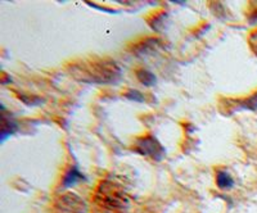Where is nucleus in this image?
Segmentation results:
<instances>
[{
    "label": "nucleus",
    "mask_w": 257,
    "mask_h": 213,
    "mask_svg": "<svg viewBox=\"0 0 257 213\" xmlns=\"http://www.w3.org/2000/svg\"><path fill=\"white\" fill-rule=\"evenodd\" d=\"M71 75L76 80L86 84L109 85L120 80L121 68L111 59H95L80 62L71 66Z\"/></svg>",
    "instance_id": "nucleus-1"
},
{
    "label": "nucleus",
    "mask_w": 257,
    "mask_h": 213,
    "mask_svg": "<svg viewBox=\"0 0 257 213\" xmlns=\"http://www.w3.org/2000/svg\"><path fill=\"white\" fill-rule=\"evenodd\" d=\"M95 204L104 210L117 212L127 207L128 199L120 185L111 181H102L95 191Z\"/></svg>",
    "instance_id": "nucleus-2"
},
{
    "label": "nucleus",
    "mask_w": 257,
    "mask_h": 213,
    "mask_svg": "<svg viewBox=\"0 0 257 213\" xmlns=\"http://www.w3.org/2000/svg\"><path fill=\"white\" fill-rule=\"evenodd\" d=\"M134 152L155 161H161L165 157V148L153 135L138 137L134 143Z\"/></svg>",
    "instance_id": "nucleus-3"
},
{
    "label": "nucleus",
    "mask_w": 257,
    "mask_h": 213,
    "mask_svg": "<svg viewBox=\"0 0 257 213\" xmlns=\"http://www.w3.org/2000/svg\"><path fill=\"white\" fill-rule=\"evenodd\" d=\"M56 213H85L86 207L85 203L79 195L72 193L63 194L57 199L54 204Z\"/></svg>",
    "instance_id": "nucleus-4"
},
{
    "label": "nucleus",
    "mask_w": 257,
    "mask_h": 213,
    "mask_svg": "<svg viewBox=\"0 0 257 213\" xmlns=\"http://www.w3.org/2000/svg\"><path fill=\"white\" fill-rule=\"evenodd\" d=\"M161 43H162V41L157 38L146 39V40L139 43V44L134 48V54L135 56H147V54H152L153 52L157 50V48L161 47Z\"/></svg>",
    "instance_id": "nucleus-5"
},
{
    "label": "nucleus",
    "mask_w": 257,
    "mask_h": 213,
    "mask_svg": "<svg viewBox=\"0 0 257 213\" xmlns=\"http://www.w3.org/2000/svg\"><path fill=\"white\" fill-rule=\"evenodd\" d=\"M2 143L6 141V139L11 135L15 134L18 130V125L15 120H13L11 116H7L6 114V108L2 105Z\"/></svg>",
    "instance_id": "nucleus-6"
},
{
    "label": "nucleus",
    "mask_w": 257,
    "mask_h": 213,
    "mask_svg": "<svg viewBox=\"0 0 257 213\" xmlns=\"http://www.w3.org/2000/svg\"><path fill=\"white\" fill-rule=\"evenodd\" d=\"M82 180H85V176L80 172L79 168H77L76 166H73L68 169L67 172L64 173L63 180H62V186L72 187V186H75L77 182H80V181H82Z\"/></svg>",
    "instance_id": "nucleus-7"
},
{
    "label": "nucleus",
    "mask_w": 257,
    "mask_h": 213,
    "mask_svg": "<svg viewBox=\"0 0 257 213\" xmlns=\"http://www.w3.org/2000/svg\"><path fill=\"white\" fill-rule=\"evenodd\" d=\"M216 185L221 190H229L233 187L234 180L230 175L224 169H217L216 172Z\"/></svg>",
    "instance_id": "nucleus-8"
},
{
    "label": "nucleus",
    "mask_w": 257,
    "mask_h": 213,
    "mask_svg": "<svg viewBox=\"0 0 257 213\" xmlns=\"http://www.w3.org/2000/svg\"><path fill=\"white\" fill-rule=\"evenodd\" d=\"M135 76H137L138 81L141 82L144 86H153L157 82V77L155 76V73H152L151 71L144 70V68H141L135 72Z\"/></svg>",
    "instance_id": "nucleus-9"
},
{
    "label": "nucleus",
    "mask_w": 257,
    "mask_h": 213,
    "mask_svg": "<svg viewBox=\"0 0 257 213\" xmlns=\"http://www.w3.org/2000/svg\"><path fill=\"white\" fill-rule=\"evenodd\" d=\"M125 98H127L128 100H132V102H137V103H144L146 102V97H144V94H142L141 91L134 90V89H130V90L126 91Z\"/></svg>",
    "instance_id": "nucleus-10"
},
{
    "label": "nucleus",
    "mask_w": 257,
    "mask_h": 213,
    "mask_svg": "<svg viewBox=\"0 0 257 213\" xmlns=\"http://www.w3.org/2000/svg\"><path fill=\"white\" fill-rule=\"evenodd\" d=\"M249 47H251V49L253 50V53L257 56V31L249 36Z\"/></svg>",
    "instance_id": "nucleus-11"
},
{
    "label": "nucleus",
    "mask_w": 257,
    "mask_h": 213,
    "mask_svg": "<svg viewBox=\"0 0 257 213\" xmlns=\"http://www.w3.org/2000/svg\"><path fill=\"white\" fill-rule=\"evenodd\" d=\"M248 21H249V24H251V25H256L257 24V11H254V12L252 13L251 16H249Z\"/></svg>",
    "instance_id": "nucleus-12"
}]
</instances>
